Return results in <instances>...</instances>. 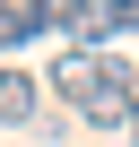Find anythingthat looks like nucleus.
I'll return each instance as SVG.
<instances>
[{
  "instance_id": "nucleus-1",
  "label": "nucleus",
  "mask_w": 139,
  "mask_h": 147,
  "mask_svg": "<svg viewBox=\"0 0 139 147\" xmlns=\"http://www.w3.org/2000/svg\"><path fill=\"white\" fill-rule=\"evenodd\" d=\"M52 95L78 104L87 130H130V104H139V69L122 52H61L52 69Z\"/></svg>"
},
{
  "instance_id": "nucleus-4",
  "label": "nucleus",
  "mask_w": 139,
  "mask_h": 147,
  "mask_svg": "<svg viewBox=\"0 0 139 147\" xmlns=\"http://www.w3.org/2000/svg\"><path fill=\"white\" fill-rule=\"evenodd\" d=\"M26 43V26H18V0H0V52H18Z\"/></svg>"
},
{
  "instance_id": "nucleus-5",
  "label": "nucleus",
  "mask_w": 139,
  "mask_h": 147,
  "mask_svg": "<svg viewBox=\"0 0 139 147\" xmlns=\"http://www.w3.org/2000/svg\"><path fill=\"white\" fill-rule=\"evenodd\" d=\"M130 138H139V104H130Z\"/></svg>"
},
{
  "instance_id": "nucleus-3",
  "label": "nucleus",
  "mask_w": 139,
  "mask_h": 147,
  "mask_svg": "<svg viewBox=\"0 0 139 147\" xmlns=\"http://www.w3.org/2000/svg\"><path fill=\"white\" fill-rule=\"evenodd\" d=\"M104 35H139V0H104Z\"/></svg>"
},
{
  "instance_id": "nucleus-2",
  "label": "nucleus",
  "mask_w": 139,
  "mask_h": 147,
  "mask_svg": "<svg viewBox=\"0 0 139 147\" xmlns=\"http://www.w3.org/2000/svg\"><path fill=\"white\" fill-rule=\"evenodd\" d=\"M35 104H44V87L26 69H0V121H35Z\"/></svg>"
}]
</instances>
